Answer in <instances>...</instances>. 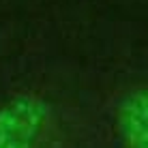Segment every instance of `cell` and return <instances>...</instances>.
I'll use <instances>...</instances> for the list:
<instances>
[{"label": "cell", "instance_id": "2", "mask_svg": "<svg viewBox=\"0 0 148 148\" xmlns=\"http://www.w3.org/2000/svg\"><path fill=\"white\" fill-rule=\"evenodd\" d=\"M118 131L127 148H148V88L133 90L120 101Z\"/></svg>", "mask_w": 148, "mask_h": 148}, {"label": "cell", "instance_id": "1", "mask_svg": "<svg viewBox=\"0 0 148 148\" xmlns=\"http://www.w3.org/2000/svg\"><path fill=\"white\" fill-rule=\"evenodd\" d=\"M47 116V101L34 95H17L0 105V148H32Z\"/></svg>", "mask_w": 148, "mask_h": 148}]
</instances>
